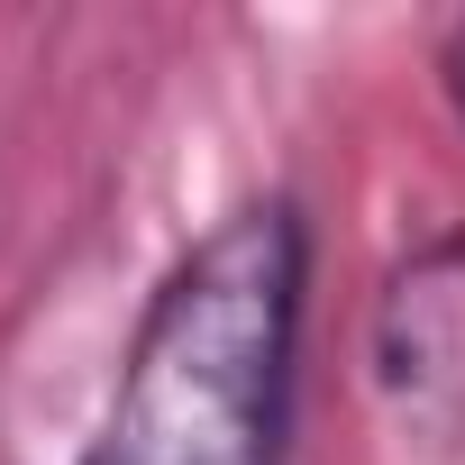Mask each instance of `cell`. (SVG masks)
Returning <instances> with one entry per match:
<instances>
[{
    "mask_svg": "<svg viewBox=\"0 0 465 465\" xmlns=\"http://www.w3.org/2000/svg\"><path fill=\"white\" fill-rule=\"evenodd\" d=\"M311 238L292 201H247L155 283L83 465H283Z\"/></svg>",
    "mask_w": 465,
    "mask_h": 465,
    "instance_id": "6da1fadb",
    "label": "cell"
},
{
    "mask_svg": "<svg viewBox=\"0 0 465 465\" xmlns=\"http://www.w3.org/2000/svg\"><path fill=\"white\" fill-rule=\"evenodd\" d=\"M447 92H456V110H465V28L447 37Z\"/></svg>",
    "mask_w": 465,
    "mask_h": 465,
    "instance_id": "3957f363",
    "label": "cell"
},
{
    "mask_svg": "<svg viewBox=\"0 0 465 465\" xmlns=\"http://www.w3.org/2000/svg\"><path fill=\"white\" fill-rule=\"evenodd\" d=\"M374 383L401 429L429 447L465 429V238H429L383 274L374 302Z\"/></svg>",
    "mask_w": 465,
    "mask_h": 465,
    "instance_id": "7a4b0ae2",
    "label": "cell"
}]
</instances>
